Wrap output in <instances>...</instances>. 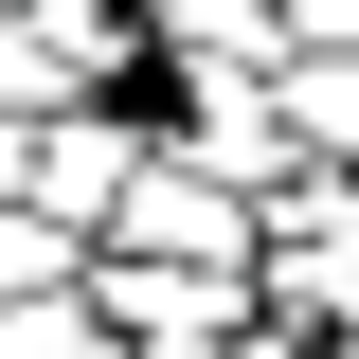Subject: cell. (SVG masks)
Instances as JSON below:
<instances>
[{
    "label": "cell",
    "instance_id": "1",
    "mask_svg": "<svg viewBox=\"0 0 359 359\" xmlns=\"http://www.w3.org/2000/svg\"><path fill=\"white\" fill-rule=\"evenodd\" d=\"M162 144H180L198 180H233V198H269V180L306 162L287 108H269V72H162Z\"/></svg>",
    "mask_w": 359,
    "mask_h": 359
},
{
    "label": "cell",
    "instance_id": "2",
    "mask_svg": "<svg viewBox=\"0 0 359 359\" xmlns=\"http://www.w3.org/2000/svg\"><path fill=\"white\" fill-rule=\"evenodd\" d=\"M90 306H108V341H233L252 269H180V252H108L90 233Z\"/></svg>",
    "mask_w": 359,
    "mask_h": 359
},
{
    "label": "cell",
    "instance_id": "3",
    "mask_svg": "<svg viewBox=\"0 0 359 359\" xmlns=\"http://www.w3.org/2000/svg\"><path fill=\"white\" fill-rule=\"evenodd\" d=\"M108 252H180V269H252V198L198 180L180 144H144V180L108 198Z\"/></svg>",
    "mask_w": 359,
    "mask_h": 359
},
{
    "label": "cell",
    "instance_id": "4",
    "mask_svg": "<svg viewBox=\"0 0 359 359\" xmlns=\"http://www.w3.org/2000/svg\"><path fill=\"white\" fill-rule=\"evenodd\" d=\"M144 54H162V72H269V54H287V0H162Z\"/></svg>",
    "mask_w": 359,
    "mask_h": 359
},
{
    "label": "cell",
    "instance_id": "5",
    "mask_svg": "<svg viewBox=\"0 0 359 359\" xmlns=\"http://www.w3.org/2000/svg\"><path fill=\"white\" fill-rule=\"evenodd\" d=\"M269 108H287V144L359 162V36H341V54H269Z\"/></svg>",
    "mask_w": 359,
    "mask_h": 359
},
{
    "label": "cell",
    "instance_id": "6",
    "mask_svg": "<svg viewBox=\"0 0 359 359\" xmlns=\"http://www.w3.org/2000/svg\"><path fill=\"white\" fill-rule=\"evenodd\" d=\"M0 359H126V341H108V306H90V269H72V287H18L0 306Z\"/></svg>",
    "mask_w": 359,
    "mask_h": 359
},
{
    "label": "cell",
    "instance_id": "7",
    "mask_svg": "<svg viewBox=\"0 0 359 359\" xmlns=\"http://www.w3.org/2000/svg\"><path fill=\"white\" fill-rule=\"evenodd\" d=\"M90 269V233L54 216V198H0V306H18V287H72Z\"/></svg>",
    "mask_w": 359,
    "mask_h": 359
},
{
    "label": "cell",
    "instance_id": "8",
    "mask_svg": "<svg viewBox=\"0 0 359 359\" xmlns=\"http://www.w3.org/2000/svg\"><path fill=\"white\" fill-rule=\"evenodd\" d=\"M216 359H323V323H269V306H252V323H233Z\"/></svg>",
    "mask_w": 359,
    "mask_h": 359
},
{
    "label": "cell",
    "instance_id": "9",
    "mask_svg": "<svg viewBox=\"0 0 359 359\" xmlns=\"http://www.w3.org/2000/svg\"><path fill=\"white\" fill-rule=\"evenodd\" d=\"M359 36V0H287V54H341Z\"/></svg>",
    "mask_w": 359,
    "mask_h": 359
},
{
    "label": "cell",
    "instance_id": "10",
    "mask_svg": "<svg viewBox=\"0 0 359 359\" xmlns=\"http://www.w3.org/2000/svg\"><path fill=\"white\" fill-rule=\"evenodd\" d=\"M323 359H359V323H323Z\"/></svg>",
    "mask_w": 359,
    "mask_h": 359
},
{
    "label": "cell",
    "instance_id": "11",
    "mask_svg": "<svg viewBox=\"0 0 359 359\" xmlns=\"http://www.w3.org/2000/svg\"><path fill=\"white\" fill-rule=\"evenodd\" d=\"M0 18H18V0H0Z\"/></svg>",
    "mask_w": 359,
    "mask_h": 359
}]
</instances>
